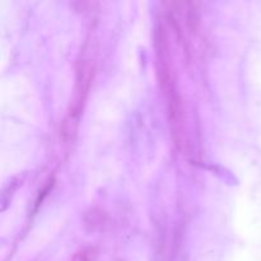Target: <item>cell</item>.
<instances>
[{"mask_svg":"<svg viewBox=\"0 0 261 261\" xmlns=\"http://www.w3.org/2000/svg\"><path fill=\"white\" fill-rule=\"evenodd\" d=\"M96 255L97 251L94 247H83V249H81L78 252L74 254V256L71 257L70 261H93Z\"/></svg>","mask_w":261,"mask_h":261,"instance_id":"obj_3","label":"cell"},{"mask_svg":"<svg viewBox=\"0 0 261 261\" xmlns=\"http://www.w3.org/2000/svg\"><path fill=\"white\" fill-rule=\"evenodd\" d=\"M94 74V64L93 60H87L82 59L76 68V86L75 94H74V101L71 103L70 112H69V119L70 121H76L79 114L82 111V105L84 103L88 94L89 87H91L92 79Z\"/></svg>","mask_w":261,"mask_h":261,"instance_id":"obj_1","label":"cell"},{"mask_svg":"<svg viewBox=\"0 0 261 261\" xmlns=\"http://www.w3.org/2000/svg\"><path fill=\"white\" fill-rule=\"evenodd\" d=\"M105 223V214L98 209H92L86 216V226L93 231Z\"/></svg>","mask_w":261,"mask_h":261,"instance_id":"obj_2","label":"cell"}]
</instances>
